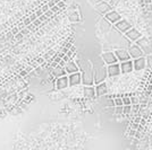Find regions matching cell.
Wrapping results in <instances>:
<instances>
[{"label":"cell","mask_w":152,"mask_h":150,"mask_svg":"<svg viewBox=\"0 0 152 150\" xmlns=\"http://www.w3.org/2000/svg\"><path fill=\"white\" fill-rule=\"evenodd\" d=\"M135 43L139 44L140 46L142 48L144 54H146V56H152V44H151V42H149L144 36L140 38Z\"/></svg>","instance_id":"1"},{"label":"cell","mask_w":152,"mask_h":150,"mask_svg":"<svg viewBox=\"0 0 152 150\" xmlns=\"http://www.w3.org/2000/svg\"><path fill=\"white\" fill-rule=\"evenodd\" d=\"M128 52H129V54H131V58L132 59H137L140 56H144V52L142 50V48L140 46L139 44H129V46H128Z\"/></svg>","instance_id":"2"},{"label":"cell","mask_w":152,"mask_h":150,"mask_svg":"<svg viewBox=\"0 0 152 150\" xmlns=\"http://www.w3.org/2000/svg\"><path fill=\"white\" fill-rule=\"evenodd\" d=\"M107 74H108V77H110V78H113V77H117V76L121 75V63L116 62V63H113V64H108Z\"/></svg>","instance_id":"3"},{"label":"cell","mask_w":152,"mask_h":150,"mask_svg":"<svg viewBox=\"0 0 152 150\" xmlns=\"http://www.w3.org/2000/svg\"><path fill=\"white\" fill-rule=\"evenodd\" d=\"M125 38H128L131 42H136L140 38H142V33H140L136 28L132 27V28H129V30L125 33Z\"/></svg>","instance_id":"4"},{"label":"cell","mask_w":152,"mask_h":150,"mask_svg":"<svg viewBox=\"0 0 152 150\" xmlns=\"http://www.w3.org/2000/svg\"><path fill=\"white\" fill-rule=\"evenodd\" d=\"M101 58L106 64H113V63L119 62L115 52H104V53H102Z\"/></svg>","instance_id":"5"},{"label":"cell","mask_w":152,"mask_h":150,"mask_svg":"<svg viewBox=\"0 0 152 150\" xmlns=\"http://www.w3.org/2000/svg\"><path fill=\"white\" fill-rule=\"evenodd\" d=\"M115 54H116L119 62H123V61H126V60L132 59L129 52L126 49H117V50H115Z\"/></svg>","instance_id":"6"},{"label":"cell","mask_w":152,"mask_h":150,"mask_svg":"<svg viewBox=\"0 0 152 150\" xmlns=\"http://www.w3.org/2000/svg\"><path fill=\"white\" fill-rule=\"evenodd\" d=\"M115 27L118 30V31L121 32V33H126L129 28H132L133 26H132V24H129L127 20H125V19H121V20H118L116 24H114Z\"/></svg>","instance_id":"7"},{"label":"cell","mask_w":152,"mask_h":150,"mask_svg":"<svg viewBox=\"0 0 152 150\" xmlns=\"http://www.w3.org/2000/svg\"><path fill=\"white\" fill-rule=\"evenodd\" d=\"M56 87H57V89H65V88L69 87L68 76L65 75L59 77V78H56Z\"/></svg>","instance_id":"8"},{"label":"cell","mask_w":152,"mask_h":150,"mask_svg":"<svg viewBox=\"0 0 152 150\" xmlns=\"http://www.w3.org/2000/svg\"><path fill=\"white\" fill-rule=\"evenodd\" d=\"M134 70L135 71H141L146 67V59L145 56H140L137 59H133Z\"/></svg>","instance_id":"9"},{"label":"cell","mask_w":152,"mask_h":150,"mask_svg":"<svg viewBox=\"0 0 152 150\" xmlns=\"http://www.w3.org/2000/svg\"><path fill=\"white\" fill-rule=\"evenodd\" d=\"M121 74H129V72H132L134 70L133 59H129V60L121 62Z\"/></svg>","instance_id":"10"},{"label":"cell","mask_w":152,"mask_h":150,"mask_svg":"<svg viewBox=\"0 0 152 150\" xmlns=\"http://www.w3.org/2000/svg\"><path fill=\"white\" fill-rule=\"evenodd\" d=\"M68 79H69V86H77L82 82V75L80 71L74 72V74H70L68 75Z\"/></svg>","instance_id":"11"},{"label":"cell","mask_w":152,"mask_h":150,"mask_svg":"<svg viewBox=\"0 0 152 150\" xmlns=\"http://www.w3.org/2000/svg\"><path fill=\"white\" fill-rule=\"evenodd\" d=\"M95 8H96V10L100 14H102V15H106V14L109 13L110 10H113L111 7L109 6V4L106 2V1H99V2L96 4Z\"/></svg>","instance_id":"12"},{"label":"cell","mask_w":152,"mask_h":150,"mask_svg":"<svg viewBox=\"0 0 152 150\" xmlns=\"http://www.w3.org/2000/svg\"><path fill=\"white\" fill-rule=\"evenodd\" d=\"M107 93H108V87H107V84L104 81L95 85V94H96L98 97H102V96H104Z\"/></svg>","instance_id":"13"},{"label":"cell","mask_w":152,"mask_h":150,"mask_svg":"<svg viewBox=\"0 0 152 150\" xmlns=\"http://www.w3.org/2000/svg\"><path fill=\"white\" fill-rule=\"evenodd\" d=\"M104 18L108 19L111 24H116L118 20H121V15L117 13L116 10H110L109 13H107L104 15Z\"/></svg>","instance_id":"14"},{"label":"cell","mask_w":152,"mask_h":150,"mask_svg":"<svg viewBox=\"0 0 152 150\" xmlns=\"http://www.w3.org/2000/svg\"><path fill=\"white\" fill-rule=\"evenodd\" d=\"M51 75L53 76L55 78H59V77H61V76L67 75V72H66V70H65V67H61L60 64H58L57 67L51 69Z\"/></svg>","instance_id":"15"},{"label":"cell","mask_w":152,"mask_h":150,"mask_svg":"<svg viewBox=\"0 0 152 150\" xmlns=\"http://www.w3.org/2000/svg\"><path fill=\"white\" fill-rule=\"evenodd\" d=\"M65 70H66L67 75H70V74H74V72L80 71V67H78L75 62H73V61L70 60L69 62L66 63V66H65Z\"/></svg>","instance_id":"16"},{"label":"cell","mask_w":152,"mask_h":150,"mask_svg":"<svg viewBox=\"0 0 152 150\" xmlns=\"http://www.w3.org/2000/svg\"><path fill=\"white\" fill-rule=\"evenodd\" d=\"M83 93H84V96L88 98H92V97L96 96L95 87H93V85H85V87L83 88Z\"/></svg>","instance_id":"17"},{"label":"cell","mask_w":152,"mask_h":150,"mask_svg":"<svg viewBox=\"0 0 152 150\" xmlns=\"http://www.w3.org/2000/svg\"><path fill=\"white\" fill-rule=\"evenodd\" d=\"M68 18H69L70 22H78L80 20V16H78V13L77 12H73L72 14H69V16H68Z\"/></svg>","instance_id":"18"},{"label":"cell","mask_w":152,"mask_h":150,"mask_svg":"<svg viewBox=\"0 0 152 150\" xmlns=\"http://www.w3.org/2000/svg\"><path fill=\"white\" fill-rule=\"evenodd\" d=\"M123 110H124V115L125 116H128L129 114H132V105H124Z\"/></svg>","instance_id":"19"},{"label":"cell","mask_w":152,"mask_h":150,"mask_svg":"<svg viewBox=\"0 0 152 150\" xmlns=\"http://www.w3.org/2000/svg\"><path fill=\"white\" fill-rule=\"evenodd\" d=\"M115 100V106H124V102L121 97H114Z\"/></svg>","instance_id":"20"},{"label":"cell","mask_w":152,"mask_h":150,"mask_svg":"<svg viewBox=\"0 0 152 150\" xmlns=\"http://www.w3.org/2000/svg\"><path fill=\"white\" fill-rule=\"evenodd\" d=\"M140 108H141V105H140V104H132V114H133V115H136Z\"/></svg>","instance_id":"21"},{"label":"cell","mask_w":152,"mask_h":150,"mask_svg":"<svg viewBox=\"0 0 152 150\" xmlns=\"http://www.w3.org/2000/svg\"><path fill=\"white\" fill-rule=\"evenodd\" d=\"M124 106H116V114L117 115H124V110H123Z\"/></svg>","instance_id":"22"},{"label":"cell","mask_w":152,"mask_h":150,"mask_svg":"<svg viewBox=\"0 0 152 150\" xmlns=\"http://www.w3.org/2000/svg\"><path fill=\"white\" fill-rule=\"evenodd\" d=\"M123 102H124V105H132L131 97H123Z\"/></svg>","instance_id":"23"},{"label":"cell","mask_w":152,"mask_h":150,"mask_svg":"<svg viewBox=\"0 0 152 150\" xmlns=\"http://www.w3.org/2000/svg\"><path fill=\"white\" fill-rule=\"evenodd\" d=\"M41 24H42V22L40 20V18H37L34 22H33V25H34V27H38V26H41Z\"/></svg>","instance_id":"24"},{"label":"cell","mask_w":152,"mask_h":150,"mask_svg":"<svg viewBox=\"0 0 152 150\" xmlns=\"http://www.w3.org/2000/svg\"><path fill=\"white\" fill-rule=\"evenodd\" d=\"M131 100H132V104H140V100H139V98H137L136 96L131 97Z\"/></svg>","instance_id":"25"},{"label":"cell","mask_w":152,"mask_h":150,"mask_svg":"<svg viewBox=\"0 0 152 150\" xmlns=\"http://www.w3.org/2000/svg\"><path fill=\"white\" fill-rule=\"evenodd\" d=\"M63 60L65 61V62H69V61H70V56H68L67 54H65V56H63Z\"/></svg>","instance_id":"26"},{"label":"cell","mask_w":152,"mask_h":150,"mask_svg":"<svg viewBox=\"0 0 152 150\" xmlns=\"http://www.w3.org/2000/svg\"><path fill=\"white\" fill-rule=\"evenodd\" d=\"M41 9H42V10H43V13H45V12H47V10H49V9H50V7H49V5H48V4H47V5H45V6L42 7V8H41Z\"/></svg>","instance_id":"27"},{"label":"cell","mask_w":152,"mask_h":150,"mask_svg":"<svg viewBox=\"0 0 152 150\" xmlns=\"http://www.w3.org/2000/svg\"><path fill=\"white\" fill-rule=\"evenodd\" d=\"M48 5H49V7H50V8H52V7H53L55 5H56V2H55L53 0H50V1L48 2Z\"/></svg>","instance_id":"28"},{"label":"cell","mask_w":152,"mask_h":150,"mask_svg":"<svg viewBox=\"0 0 152 150\" xmlns=\"http://www.w3.org/2000/svg\"><path fill=\"white\" fill-rule=\"evenodd\" d=\"M42 14H43V10H42V9H40V10H38V12L35 13V15L38 16V18H39V17H40V16H41Z\"/></svg>","instance_id":"29"},{"label":"cell","mask_w":152,"mask_h":150,"mask_svg":"<svg viewBox=\"0 0 152 150\" xmlns=\"http://www.w3.org/2000/svg\"><path fill=\"white\" fill-rule=\"evenodd\" d=\"M145 6H146V9H148L149 12H151L152 10V4H146Z\"/></svg>","instance_id":"30"},{"label":"cell","mask_w":152,"mask_h":150,"mask_svg":"<svg viewBox=\"0 0 152 150\" xmlns=\"http://www.w3.org/2000/svg\"><path fill=\"white\" fill-rule=\"evenodd\" d=\"M66 63H67V62H65L63 59H61V60H60V62H59V64H60L61 67H65V66H66Z\"/></svg>","instance_id":"31"},{"label":"cell","mask_w":152,"mask_h":150,"mask_svg":"<svg viewBox=\"0 0 152 150\" xmlns=\"http://www.w3.org/2000/svg\"><path fill=\"white\" fill-rule=\"evenodd\" d=\"M140 124L142 125V126H143V125H145V119H141V122H140Z\"/></svg>","instance_id":"32"},{"label":"cell","mask_w":152,"mask_h":150,"mask_svg":"<svg viewBox=\"0 0 152 150\" xmlns=\"http://www.w3.org/2000/svg\"><path fill=\"white\" fill-rule=\"evenodd\" d=\"M22 36H23V33L20 32L19 34H17V35H16V38H22Z\"/></svg>","instance_id":"33"},{"label":"cell","mask_w":152,"mask_h":150,"mask_svg":"<svg viewBox=\"0 0 152 150\" xmlns=\"http://www.w3.org/2000/svg\"><path fill=\"white\" fill-rule=\"evenodd\" d=\"M43 61H45V59H43V58H40V59L38 60V63H42Z\"/></svg>","instance_id":"34"},{"label":"cell","mask_w":152,"mask_h":150,"mask_svg":"<svg viewBox=\"0 0 152 150\" xmlns=\"http://www.w3.org/2000/svg\"><path fill=\"white\" fill-rule=\"evenodd\" d=\"M143 1H144V4H152V0H143Z\"/></svg>","instance_id":"35"},{"label":"cell","mask_w":152,"mask_h":150,"mask_svg":"<svg viewBox=\"0 0 152 150\" xmlns=\"http://www.w3.org/2000/svg\"><path fill=\"white\" fill-rule=\"evenodd\" d=\"M53 1H55L56 4H58V2H59V1H61V0H53Z\"/></svg>","instance_id":"36"},{"label":"cell","mask_w":152,"mask_h":150,"mask_svg":"<svg viewBox=\"0 0 152 150\" xmlns=\"http://www.w3.org/2000/svg\"><path fill=\"white\" fill-rule=\"evenodd\" d=\"M149 82H150V84L152 85V77H150V81H149Z\"/></svg>","instance_id":"37"},{"label":"cell","mask_w":152,"mask_h":150,"mask_svg":"<svg viewBox=\"0 0 152 150\" xmlns=\"http://www.w3.org/2000/svg\"><path fill=\"white\" fill-rule=\"evenodd\" d=\"M150 77H152V75H151V76H150Z\"/></svg>","instance_id":"38"}]
</instances>
